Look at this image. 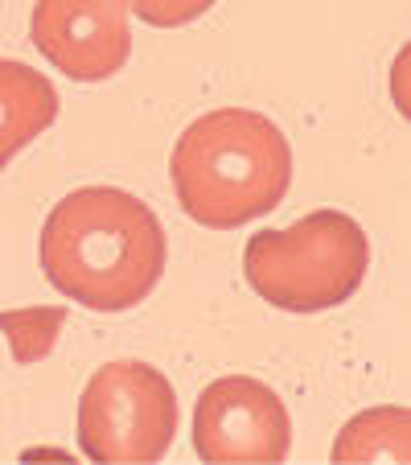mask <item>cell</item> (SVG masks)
<instances>
[{
	"mask_svg": "<svg viewBox=\"0 0 411 465\" xmlns=\"http://www.w3.org/2000/svg\"><path fill=\"white\" fill-rule=\"evenodd\" d=\"M37 252L45 281L66 301L123 313L157 289L169 247L149 203L115 185H83L45 214Z\"/></svg>",
	"mask_w": 411,
	"mask_h": 465,
	"instance_id": "1",
	"label": "cell"
},
{
	"mask_svg": "<svg viewBox=\"0 0 411 465\" xmlns=\"http://www.w3.org/2000/svg\"><path fill=\"white\" fill-rule=\"evenodd\" d=\"M169 173L177 203L193 223L235 231L284 203L292 185V149L268 115L219 107L181 132Z\"/></svg>",
	"mask_w": 411,
	"mask_h": 465,
	"instance_id": "2",
	"label": "cell"
},
{
	"mask_svg": "<svg viewBox=\"0 0 411 465\" xmlns=\"http://www.w3.org/2000/svg\"><path fill=\"white\" fill-rule=\"evenodd\" d=\"M370 268L367 231L346 211H313L284 231H259L243 247V276L268 305L289 313L338 309Z\"/></svg>",
	"mask_w": 411,
	"mask_h": 465,
	"instance_id": "3",
	"label": "cell"
},
{
	"mask_svg": "<svg viewBox=\"0 0 411 465\" xmlns=\"http://www.w3.org/2000/svg\"><path fill=\"white\" fill-rule=\"evenodd\" d=\"M177 437V395L157 367L115 359L91 375L79 400V445L91 461H161Z\"/></svg>",
	"mask_w": 411,
	"mask_h": 465,
	"instance_id": "4",
	"label": "cell"
},
{
	"mask_svg": "<svg viewBox=\"0 0 411 465\" xmlns=\"http://www.w3.org/2000/svg\"><path fill=\"white\" fill-rule=\"evenodd\" d=\"M292 445L289 408L251 375H222L193 404V453L201 461H284Z\"/></svg>",
	"mask_w": 411,
	"mask_h": 465,
	"instance_id": "5",
	"label": "cell"
},
{
	"mask_svg": "<svg viewBox=\"0 0 411 465\" xmlns=\"http://www.w3.org/2000/svg\"><path fill=\"white\" fill-rule=\"evenodd\" d=\"M29 37L66 79L103 83L132 54L123 0H34Z\"/></svg>",
	"mask_w": 411,
	"mask_h": 465,
	"instance_id": "6",
	"label": "cell"
},
{
	"mask_svg": "<svg viewBox=\"0 0 411 465\" xmlns=\"http://www.w3.org/2000/svg\"><path fill=\"white\" fill-rule=\"evenodd\" d=\"M58 120V91L42 71L0 58V169Z\"/></svg>",
	"mask_w": 411,
	"mask_h": 465,
	"instance_id": "7",
	"label": "cell"
},
{
	"mask_svg": "<svg viewBox=\"0 0 411 465\" xmlns=\"http://www.w3.org/2000/svg\"><path fill=\"white\" fill-rule=\"evenodd\" d=\"M411 416L407 408H370L338 432L333 461H407Z\"/></svg>",
	"mask_w": 411,
	"mask_h": 465,
	"instance_id": "8",
	"label": "cell"
},
{
	"mask_svg": "<svg viewBox=\"0 0 411 465\" xmlns=\"http://www.w3.org/2000/svg\"><path fill=\"white\" fill-rule=\"evenodd\" d=\"M66 325V309H5L0 313V334L9 338V351L21 367H34L58 346V330Z\"/></svg>",
	"mask_w": 411,
	"mask_h": 465,
	"instance_id": "9",
	"label": "cell"
},
{
	"mask_svg": "<svg viewBox=\"0 0 411 465\" xmlns=\"http://www.w3.org/2000/svg\"><path fill=\"white\" fill-rule=\"evenodd\" d=\"M123 5L157 29H181V25H190V21L206 17L219 0H123Z\"/></svg>",
	"mask_w": 411,
	"mask_h": 465,
	"instance_id": "10",
	"label": "cell"
}]
</instances>
